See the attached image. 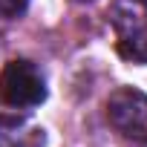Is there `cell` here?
<instances>
[{"mask_svg":"<svg viewBox=\"0 0 147 147\" xmlns=\"http://www.w3.org/2000/svg\"><path fill=\"white\" fill-rule=\"evenodd\" d=\"M115 29L121 58L147 63V9H141V3H133L130 12H115Z\"/></svg>","mask_w":147,"mask_h":147,"instance_id":"3","label":"cell"},{"mask_svg":"<svg viewBox=\"0 0 147 147\" xmlns=\"http://www.w3.org/2000/svg\"><path fill=\"white\" fill-rule=\"evenodd\" d=\"M43 98H46V84L35 63L18 58L3 66V72H0V107L29 110L43 104Z\"/></svg>","mask_w":147,"mask_h":147,"instance_id":"2","label":"cell"},{"mask_svg":"<svg viewBox=\"0 0 147 147\" xmlns=\"http://www.w3.org/2000/svg\"><path fill=\"white\" fill-rule=\"evenodd\" d=\"M0 147H46V130L20 115H0Z\"/></svg>","mask_w":147,"mask_h":147,"instance_id":"4","label":"cell"},{"mask_svg":"<svg viewBox=\"0 0 147 147\" xmlns=\"http://www.w3.org/2000/svg\"><path fill=\"white\" fill-rule=\"evenodd\" d=\"M110 127L130 144L147 147V95L136 87H121L107 98Z\"/></svg>","mask_w":147,"mask_h":147,"instance_id":"1","label":"cell"},{"mask_svg":"<svg viewBox=\"0 0 147 147\" xmlns=\"http://www.w3.org/2000/svg\"><path fill=\"white\" fill-rule=\"evenodd\" d=\"M133 3H141V6H147V0H133Z\"/></svg>","mask_w":147,"mask_h":147,"instance_id":"6","label":"cell"},{"mask_svg":"<svg viewBox=\"0 0 147 147\" xmlns=\"http://www.w3.org/2000/svg\"><path fill=\"white\" fill-rule=\"evenodd\" d=\"M29 0H0V18H18Z\"/></svg>","mask_w":147,"mask_h":147,"instance_id":"5","label":"cell"}]
</instances>
